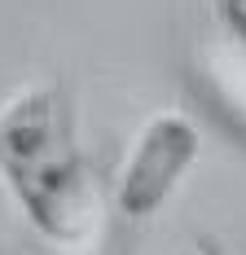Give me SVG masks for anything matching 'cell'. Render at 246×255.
<instances>
[{
	"mask_svg": "<svg viewBox=\"0 0 246 255\" xmlns=\"http://www.w3.org/2000/svg\"><path fill=\"white\" fill-rule=\"evenodd\" d=\"M0 185L49 247L84 255L101 233V194L71 97L31 79L0 102Z\"/></svg>",
	"mask_w": 246,
	"mask_h": 255,
	"instance_id": "6da1fadb",
	"label": "cell"
},
{
	"mask_svg": "<svg viewBox=\"0 0 246 255\" xmlns=\"http://www.w3.org/2000/svg\"><path fill=\"white\" fill-rule=\"evenodd\" d=\"M202 154V132L185 110H154L136 128L115 176V207L127 220H154Z\"/></svg>",
	"mask_w": 246,
	"mask_h": 255,
	"instance_id": "7a4b0ae2",
	"label": "cell"
},
{
	"mask_svg": "<svg viewBox=\"0 0 246 255\" xmlns=\"http://www.w3.org/2000/svg\"><path fill=\"white\" fill-rule=\"evenodd\" d=\"M220 13H224V22L246 40V0H220Z\"/></svg>",
	"mask_w": 246,
	"mask_h": 255,
	"instance_id": "3957f363",
	"label": "cell"
},
{
	"mask_svg": "<svg viewBox=\"0 0 246 255\" xmlns=\"http://www.w3.org/2000/svg\"><path fill=\"white\" fill-rule=\"evenodd\" d=\"M167 255H224L211 238H189V242H180V247H172Z\"/></svg>",
	"mask_w": 246,
	"mask_h": 255,
	"instance_id": "277c9868",
	"label": "cell"
}]
</instances>
